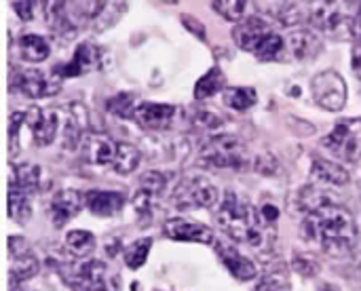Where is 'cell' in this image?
<instances>
[{"label":"cell","mask_w":361,"mask_h":291,"mask_svg":"<svg viewBox=\"0 0 361 291\" xmlns=\"http://www.w3.org/2000/svg\"><path fill=\"white\" fill-rule=\"evenodd\" d=\"M302 237L309 243H315L324 254L343 258L355 249L357 226L345 207L330 203L307 213L302 222Z\"/></svg>","instance_id":"obj_1"},{"label":"cell","mask_w":361,"mask_h":291,"mask_svg":"<svg viewBox=\"0 0 361 291\" xmlns=\"http://www.w3.org/2000/svg\"><path fill=\"white\" fill-rule=\"evenodd\" d=\"M216 220L233 241L245 243L254 249H269L277 239V228L260 216V209L233 190L226 192Z\"/></svg>","instance_id":"obj_2"},{"label":"cell","mask_w":361,"mask_h":291,"mask_svg":"<svg viewBox=\"0 0 361 291\" xmlns=\"http://www.w3.org/2000/svg\"><path fill=\"white\" fill-rule=\"evenodd\" d=\"M201 165L218 169H243L247 165V148L235 135H218L203 144L199 152Z\"/></svg>","instance_id":"obj_3"},{"label":"cell","mask_w":361,"mask_h":291,"mask_svg":"<svg viewBox=\"0 0 361 291\" xmlns=\"http://www.w3.org/2000/svg\"><path fill=\"white\" fill-rule=\"evenodd\" d=\"M345 2H315L311 6V21L332 38H345L353 34L355 13Z\"/></svg>","instance_id":"obj_4"},{"label":"cell","mask_w":361,"mask_h":291,"mask_svg":"<svg viewBox=\"0 0 361 291\" xmlns=\"http://www.w3.org/2000/svg\"><path fill=\"white\" fill-rule=\"evenodd\" d=\"M324 146L347 163L361 159V118H343L334 125L332 133L324 140Z\"/></svg>","instance_id":"obj_5"},{"label":"cell","mask_w":361,"mask_h":291,"mask_svg":"<svg viewBox=\"0 0 361 291\" xmlns=\"http://www.w3.org/2000/svg\"><path fill=\"white\" fill-rule=\"evenodd\" d=\"M171 201L180 209H207L218 203V188L205 178H186L176 186Z\"/></svg>","instance_id":"obj_6"},{"label":"cell","mask_w":361,"mask_h":291,"mask_svg":"<svg viewBox=\"0 0 361 291\" xmlns=\"http://www.w3.org/2000/svg\"><path fill=\"white\" fill-rule=\"evenodd\" d=\"M311 93H313V99L317 101V106H322L324 110H330V112H338L347 104V82L334 70H326V72L317 74L311 80Z\"/></svg>","instance_id":"obj_7"},{"label":"cell","mask_w":361,"mask_h":291,"mask_svg":"<svg viewBox=\"0 0 361 291\" xmlns=\"http://www.w3.org/2000/svg\"><path fill=\"white\" fill-rule=\"evenodd\" d=\"M163 233L167 239L171 241H184V243H214V233L209 226L195 222V220H186V218H173L167 220L163 226Z\"/></svg>","instance_id":"obj_8"},{"label":"cell","mask_w":361,"mask_h":291,"mask_svg":"<svg viewBox=\"0 0 361 291\" xmlns=\"http://www.w3.org/2000/svg\"><path fill=\"white\" fill-rule=\"evenodd\" d=\"M85 205V194H80L78 190H59L53 201H51V222L55 228H63L72 218H76L80 213Z\"/></svg>","instance_id":"obj_9"},{"label":"cell","mask_w":361,"mask_h":291,"mask_svg":"<svg viewBox=\"0 0 361 291\" xmlns=\"http://www.w3.org/2000/svg\"><path fill=\"white\" fill-rule=\"evenodd\" d=\"M214 247H216V254H218L220 262L226 266V271H228L237 281H252V279L258 275L254 262L247 260L245 256H241V254L237 252V247H233L231 243L214 241Z\"/></svg>","instance_id":"obj_10"},{"label":"cell","mask_w":361,"mask_h":291,"mask_svg":"<svg viewBox=\"0 0 361 291\" xmlns=\"http://www.w3.org/2000/svg\"><path fill=\"white\" fill-rule=\"evenodd\" d=\"M273 32L271 23H267L264 19L260 17H247V19H241L237 23V27L233 30V38L237 42V47H241L243 51H250L254 53L258 49V44Z\"/></svg>","instance_id":"obj_11"},{"label":"cell","mask_w":361,"mask_h":291,"mask_svg":"<svg viewBox=\"0 0 361 291\" xmlns=\"http://www.w3.org/2000/svg\"><path fill=\"white\" fill-rule=\"evenodd\" d=\"M176 116V108L169 104H154V101H144L135 108L133 118L137 120L140 127L144 129H167Z\"/></svg>","instance_id":"obj_12"},{"label":"cell","mask_w":361,"mask_h":291,"mask_svg":"<svg viewBox=\"0 0 361 291\" xmlns=\"http://www.w3.org/2000/svg\"><path fill=\"white\" fill-rule=\"evenodd\" d=\"M127 197L118 190H89L85 194V207L99 218H110L125 207Z\"/></svg>","instance_id":"obj_13"},{"label":"cell","mask_w":361,"mask_h":291,"mask_svg":"<svg viewBox=\"0 0 361 291\" xmlns=\"http://www.w3.org/2000/svg\"><path fill=\"white\" fill-rule=\"evenodd\" d=\"M116 146H118V142L110 140L108 135L91 133V135L82 137V154L87 156L89 163L99 165V167L112 165L114 154H116Z\"/></svg>","instance_id":"obj_14"},{"label":"cell","mask_w":361,"mask_h":291,"mask_svg":"<svg viewBox=\"0 0 361 291\" xmlns=\"http://www.w3.org/2000/svg\"><path fill=\"white\" fill-rule=\"evenodd\" d=\"M27 118V127H30V133L36 142V146H49L53 144L55 140V133H57V114L55 112H42L38 108H34L30 114H25Z\"/></svg>","instance_id":"obj_15"},{"label":"cell","mask_w":361,"mask_h":291,"mask_svg":"<svg viewBox=\"0 0 361 291\" xmlns=\"http://www.w3.org/2000/svg\"><path fill=\"white\" fill-rule=\"evenodd\" d=\"M17 87L23 95L32 97V99H38V97H47V95H53L57 93L59 89V82H51L42 72L38 70H25L17 76Z\"/></svg>","instance_id":"obj_16"},{"label":"cell","mask_w":361,"mask_h":291,"mask_svg":"<svg viewBox=\"0 0 361 291\" xmlns=\"http://www.w3.org/2000/svg\"><path fill=\"white\" fill-rule=\"evenodd\" d=\"M286 49L294 59L305 61V59H313L322 51V40L311 30H296L288 36Z\"/></svg>","instance_id":"obj_17"},{"label":"cell","mask_w":361,"mask_h":291,"mask_svg":"<svg viewBox=\"0 0 361 291\" xmlns=\"http://www.w3.org/2000/svg\"><path fill=\"white\" fill-rule=\"evenodd\" d=\"M97 61V51L91 44H80L74 53V59L70 63H61L53 68V74L59 76H80L85 72H89Z\"/></svg>","instance_id":"obj_18"},{"label":"cell","mask_w":361,"mask_h":291,"mask_svg":"<svg viewBox=\"0 0 361 291\" xmlns=\"http://www.w3.org/2000/svg\"><path fill=\"white\" fill-rule=\"evenodd\" d=\"M311 173L319 182L334 184V186H345L349 182V171L343 165H338V163H334L330 159H322V156H313Z\"/></svg>","instance_id":"obj_19"},{"label":"cell","mask_w":361,"mask_h":291,"mask_svg":"<svg viewBox=\"0 0 361 291\" xmlns=\"http://www.w3.org/2000/svg\"><path fill=\"white\" fill-rule=\"evenodd\" d=\"M19 55L25 59V61H32V63H40L44 61L49 55H51V47L49 42L38 36V34H23L19 38Z\"/></svg>","instance_id":"obj_20"},{"label":"cell","mask_w":361,"mask_h":291,"mask_svg":"<svg viewBox=\"0 0 361 291\" xmlns=\"http://www.w3.org/2000/svg\"><path fill=\"white\" fill-rule=\"evenodd\" d=\"M142 161V154L135 146L127 144V142H118L116 146V154H114V161H112V169L121 175H129L137 169Z\"/></svg>","instance_id":"obj_21"},{"label":"cell","mask_w":361,"mask_h":291,"mask_svg":"<svg viewBox=\"0 0 361 291\" xmlns=\"http://www.w3.org/2000/svg\"><path fill=\"white\" fill-rule=\"evenodd\" d=\"M224 87H226V78H224L222 70L216 66V68H212L207 74H203L197 80V85H195V97L197 99H207V97L216 95L218 91H222Z\"/></svg>","instance_id":"obj_22"},{"label":"cell","mask_w":361,"mask_h":291,"mask_svg":"<svg viewBox=\"0 0 361 291\" xmlns=\"http://www.w3.org/2000/svg\"><path fill=\"white\" fill-rule=\"evenodd\" d=\"M258 101V93L254 87H231L224 89V104L237 112L250 110L252 106H256Z\"/></svg>","instance_id":"obj_23"},{"label":"cell","mask_w":361,"mask_h":291,"mask_svg":"<svg viewBox=\"0 0 361 291\" xmlns=\"http://www.w3.org/2000/svg\"><path fill=\"white\" fill-rule=\"evenodd\" d=\"M283 51H286V38L273 30V32L258 44V49L254 51V55H256L258 61H273V59H277Z\"/></svg>","instance_id":"obj_24"},{"label":"cell","mask_w":361,"mask_h":291,"mask_svg":"<svg viewBox=\"0 0 361 291\" xmlns=\"http://www.w3.org/2000/svg\"><path fill=\"white\" fill-rule=\"evenodd\" d=\"M66 245L74 256H89L95 249V237L89 230H70L66 235Z\"/></svg>","instance_id":"obj_25"},{"label":"cell","mask_w":361,"mask_h":291,"mask_svg":"<svg viewBox=\"0 0 361 291\" xmlns=\"http://www.w3.org/2000/svg\"><path fill=\"white\" fill-rule=\"evenodd\" d=\"M152 249V239H140L135 243H131L127 249H125V264L127 268L131 271H137L146 264V258Z\"/></svg>","instance_id":"obj_26"},{"label":"cell","mask_w":361,"mask_h":291,"mask_svg":"<svg viewBox=\"0 0 361 291\" xmlns=\"http://www.w3.org/2000/svg\"><path fill=\"white\" fill-rule=\"evenodd\" d=\"M133 101H135V97L131 93H118L112 99H108L106 106H108L110 112H114L121 118H133V112H135Z\"/></svg>","instance_id":"obj_27"},{"label":"cell","mask_w":361,"mask_h":291,"mask_svg":"<svg viewBox=\"0 0 361 291\" xmlns=\"http://www.w3.org/2000/svg\"><path fill=\"white\" fill-rule=\"evenodd\" d=\"M214 11H218L224 19L228 21H241L243 19V13H245V6L247 2H241V0H216L212 2Z\"/></svg>","instance_id":"obj_28"},{"label":"cell","mask_w":361,"mask_h":291,"mask_svg":"<svg viewBox=\"0 0 361 291\" xmlns=\"http://www.w3.org/2000/svg\"><path fill=\"white\" fill-rule=\"evenodd\" d=\"M38 264H36V258L34 256H15V262H13V277L17 279H27L36 273Z\"/></svg>","instance_id":"obj_29"},{"label":"cell","mask_w":361,"mask_h":291,"mask_svg":"<svg viewBox=\"0 0 361 291\" xmlns=\"http://www.w3.org/2000/svg\"><path fill=\"white\" fill-rule=\"evenodd\" d=\"M294 271L302 277H315L319 273V264L315 258H311L307 254H296L294 256Z\"/></svg>","instance_id":"obj_30"},{"label":"cell","mask_w":361,"mask_h":291,"mask_svg":"<svg viewBox=\"0 0 361 291\" xmlns=\"http://www.w3.org/2000/svg\"><path fill=\"white\" fill-rule=\"evenodd\" d=\"M256 291H288V281L283 275H269L262 279Z\"/></svg>","instance_id":"obj_31"},{"label":"cell","mask_w":361,"mask_h":291,"mask_svg":"<svg viewBox=\"0 0 361 291\" xmlns=\"http://www.w3.org/2000/svg\"><path fill=\"white\" fill-rule=\"evenodd\" d=\"M182 21H184V25H186L190 32H195L201 40H205V25H203L199 19H195V17H190V15H182Z\"/></svg>","instance_id":"obj_32"},{"label":"cell","mask_w":361,"mask_h":291,"mask_svg":"<svg viewBox=\"0 0 361 291\" xmlns=\"http://www.w3.org/2000/svg\"><path fill=\"white\" fill-rule=\"evenodd\" d=\"M32 6H34L32 2H15V4H13L15 13H17L21 19H32V15H34V8H32Z\"/></svg>","instance_id":"obj_33"},{"label":"cell","mask_w":361,"mask_h":291,"mask_svg":"<svg viewBox=\"0 0 361 291\" xmlns=\"http://www.w3.org/2000/svg\"><path fill=\"white\" fill-rule=\"evenodd\" d=\"M353 59H351V66H353V72H355V76L361 78V42H357L355 47H353Z\"/></svg>","instance_id":"obj_34"},{"label":"cell","mask_w":361,"mask_h":291,"mask_svg":"<svg viewBox=\"0 0 361 291\" xmlns=\"http://www.w3.org/2000/svg\"><path fill=\"white\" fill-rule=\"evenodd\" d=\"M353 36H357L361 40V2L357 4V11H355V19H353Z\"/></svg>","instance_id":"obj_35"},{"label":"cell","mask_w":361,"mask_h":291,"mask_svg":"<svg viewBox=\"0 0 361 291\" xmlns=\"http://www.w3.org/2000/svg\"><path fill=\"white\" fill-rule=\"evenodd\" d=\"M317 291H341V290H338L336 285H332V283H324V285H322Z\"/></svg>","instance_id":"obj_36"}]
</instances>
